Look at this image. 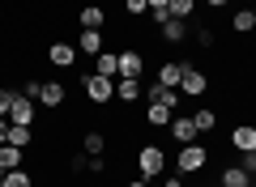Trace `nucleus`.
Here are the masks:
<instances>
[{
	"instance_id": "nucleus-1",
	"label": "nucleus",
	"mask_w": 256,
	"mask_h": 187,
	"mask_svg": "<svg viewBox=\"0 0 256 187\" xmlns=\"http://www.w3.org/2000/svg\"><path fill=\"white\" fill-rule=\"evenodd\" d=\"M137 175L146 179V183H154V179L166 175V153H162V145L146 141V145L137 149Z\"/></svg>"
},
{
	"instance_id": "nucleus-2",
	"label": "nucleus",
	"mask_w": 256,
	"mask_h": 187,
	"mask_svg": "<svg viewBox=\"0 0 256 187\" xmlns=\"http://www.w3.org/2000/svg\"><path fill=\"white\" fill-rule=\"evenodd\" d=\"M210 166V149H205V145H180V158H175V170H180V175H201V170Z\"/></svg>"
},
{
	"instance_id": "nucleus-3",
	"label": "nucleus",
	"mask_w": 256,
	"mask_h": 187,
	"mask_svg": "<svg viewBox=\"0 0 256 187\" xmlns=\"http://www.w3.org/2000/svg\"><path fill=\"white\" fill-rule=\"evenodd\" d=\"M82 85H86V98H90L94 107H107V102H116V81H111V77L86 72V77H82Z\"/></svg>"
},
{
	"instance_id": "nucleus-4",
	"label": "nucleus",
	"mask_w": 256,
	"mask_h": 187,
	"mask_svg": "<svg viewBox=\"0 0 256 187\" xmlns=\"http://www.w3.org/2000/svg\"><path fill=\"white\" fill-rule=\"evenodd\" d=\"M146 98V85H141V77H116V102H124V107H132V102Z\"/></svg>"
},
{
	"instance_id": "nucleus-5",
	"label": "nucleus",
	"mask_w": 256,
	"mask_h": 187,
	"mask_svg": "<svg viewBox=\"0 0 256 187\" xmlns=\"http://www.w3.org/2000/svg\"><path fill=\"white\" fill-rule=\"evenodd\" d=\"M9 124H18V128H34V98H26V94H13Z\"/></svg>"
},
{
	"instance_id": "nucleus-6",
	"label": "nucleus",
	"mask_w": 256,
	"mask_h": 187,
	"mask_svg": "<svg viewBox=\"0 0 256 187\" xmlns=\"http://www.w3.org/2000/svg\"><path fill=\"white\" fill-rule=\"evenodd\" d=\"M146 102H158V107H171V111H180L184 94H180V89H166V85H158V81H150V85H146Z\"/></svg>"
},
{
	"instance_id": "nucleus-7",
	"label": "nucleus",
	"mask_w": 256,
	"mask_h": 187,
	"mask_svg": "<svg viewBox=\"0 0 256 187\" xmlns=\"http://www.w3.org/2000/svg\"><path fill=\"white\" fill-rule=\"evenodd\" d=\"M166 132H171V141L175 145H192L196 141V124H192V115H180V111H175V119H171V128H166Z\"/></svg>"
},
{
	"instance_id": "nucleus-8",
	"label": "nucleus",
	"mask_w": 256,
	"mask_h": 187,
	"mask_svg": "<svg viewBox=\"0 0 256 187\" xmlns=\"http://www.w3.org/2000/svg\"><path fill=\"white\" fill-rule=\"evenodd\" d=\"M184 72H188V64L184 60H162L158 64V85H166V89H180V81H184Z\"/></svg>"
},
{
	"instance_id": "nucleus-9",
	"label": "nucleus",
	"mask_w": 256,
	"mask_h": 187,
	"mask_svg": "<svg viewBox=\"0 0 256 187\" xmlns=\"http://www.w3.org/2000/svg\"><path fill=\"white\" fill-rule=\"evenodd\" d=\"M120 77H146V55L137 47H124L120 51Z\"/></svg>"
},
{
	"instance_id": "nucleus-10",
	"label": "nucleus",
	"mask_w": 256,
	"mask_h": 187,
	"mask_svg": "<svg viewBox=\"0 0 256 187\" xmlns=\"http://www.w3.org/2000/svg\"><path fill=\"white\" fill-rule=\"evenodd\" d=\"M205 89H210V77H205L201 68H192V64H188V72H184V81H180V94H188V98H201Z\"/></svg>"
},
{
	"instance_id": "nucleus-11",
	"label": "nucleus",
	"mask_w": 256,
	"mask_h": 187,
	"mask_svg": "<svg viewBox=\"0 0 256 187\" xmlns=\"http://www.w3.org/2000/svg\"><path fill=\"white\" fill-rule=\"evenodd\" d=\"M47 64H56V68H73V64H77V43H52V47H47Z\"/></svg>"
},
{
	"instance_id": "nucleus-12",
	"label": "nucleus",
	"mask_w": 256,
	"mask_h": 187,
	"mask_svg": "<svg viewBox=\"0 0 256 187\" xmlns=\"http://www.w3.org/2000/svg\"><path fill=\"white\" fill-rule=\"evenodd\" d=\"M230 149L235 153H252L256 149V124H239L235 132H230Z\"/></svg>"
},
{
	"instance_id": "nucleus-13",
	"label": "nucleus",
	"mask_w": 256,
	"mask_h": 187,
	"mask_svg": "<svg viewBox=\"0 0 256 187\" xmlns=\"http://www.w3.org/2000/svg\"><path fill=\"white\" fill-rule=\"evenodd\" d=\"M64 94H68V89H64L60 81H43V94H38V107H47V111H60V107H64Z\"/></svg>"
},
{
	"instance_id": "nucleus-14",
	"label": "nucleus",
	"mask_w": 256,
	"mask_h": 187,
	"mask_svg": "<svg viewBox=\"0 0 256 187\" xmlns=\"http://www.w3.org/2000/svg\"><path fill=\"white\" fill-rule=\"evenodd\" d=\"M94 72L116 81V77H120V51H107V47H102V51L94 55Z\"/></svg>"
},
{
	"instance_id": "nucleus-15",
	"label": "nucleus",
	"mask_w": 256,
	"mask_h": 187,
	"mask_svg": "<svg viewBox=\"0 0 256 187\" xmlns=\"http://www.w3.org/2000/svg\"><path fill=\"white\" fill-rule=\"evenodd\" d=\"M158 38H162V43H184V38H188V21L166 17L162 26H158Z\"/></svg>"
},
{
	"instance_id": "nucleus-16",
	"label": "nucleus",
	"mask_w": 256,
	"mask_h": 187,
	"mask_svg": "<svg viewBox=\"0 0 256 187\" xmlns=\"http://www.w3.org/2000/svg\"><path fill=\"white\" fill-rule=\"evenodd\" d=\"M77 21H82V30H102L107 26V9H102V4H86V9L77 13Z\"/></svg>"
},
{
	"instance_id": "nucleus-17",
	"label": "nucleus",
	"mask_w": 256,
	"mask_h": 187,
	"mask_svg": "<svg viewBox=\"0 0 256 187\" xmlns=\"http://www.w3.org/2000/svg\"><path fill=\"white\" fill-rule=\"evenodd\" d=\"M102 30H82V34H77V55H98L102 51Z\"/></svg>"
},
{
	"instance_id": "nucleus-18",
	"label": "nucleus",
	"mask_w": 256,
	"mask_h": 187,
	"mask_svg": "<svg viewBox=\"0 0 256 187\" xmlns=\"http://www.w3.org/2000/svg\"><path fill=\"white\" fill-rule=\"evenodd\" d=\"M248 183H252V175H248L239 162H235V166H226V170L218 175V187H248Z\"/></svg>"
},
{
	"instance_id": "nucleus-19",
	"label": "nucleus",
	"mask_w": 256,
	"mask_h": 187,
	"mask_svg": "<svg viewBox=\"0 0 256 187\" xmlns=\"http://www.w3.org/2000/svg\"><path fill=\"white\" fill-rule=\"evenodd\" d=\"M171 119H175L171 107H158V102H150V107H146V124L150 128H171Z\"/></svg>"
},
{
	"instance_id": "nucleus-20",
	"label": "nucleus",
	"mask_w": 256,
	"mask_h": 187,
	"mask_svg": "<svg viewBox=\"0 0 256 187\" xmlns=\"http://www.w3.org/2000/svg\"><path fill=\"white\" fill-rule=\"evenodd\" d=\"M82 153H90V158H102V153H107V136H102L98 128H94V132H86V136H82Z\"/></svg>"
},
{
	"instance_id": "nucleus-21",
	"label": "nucleus",
	"mask_w": 256,
	"mask_h": 187,
	"mask_svg": "<svg viewBox=\"0 0 256 187\" xmlns=\"http://www.w3.org/2000/svg\"><path fill=\"white\" fill-rule=\"evenodd\" d=\"M22 162H26V149H18V145H0V170H18Z\"/></svg>"
},
{
	"instance_id": "nucleus-22",
	"label": "nucleus",
	"mask_w": 256,
	"mask_h": 187,
	"mask_svg": "<svg viewBox=\"0 0 256 187\" xmlns=\"http://www.w3.org/2000/svg\"><path fill=\"white\" fill-rule=\"evenodd\" d=\"M192 124H196V132H201V136H210L214 128H218V111H214V107H201L196 115H192Z\"/></svg>"
},
{
	"instance_id": "nucleus-23",
	"label": "nucleus",
	"mask_w": 256,
	"mask_h": 187,
	"mask_svg": "<svg viewBox=\"0 0 256 187\" xmlns=\"http://www.w3.org/2000/svg\"><path fill=\"white\" fill-rule=\"evenodd\" d=\"M230 30H235V34H252V30H256L252 9H235V17H230Z\"/></svg>"
},
{
	"instance_id": "nucleus-24",
	"label": "nucleus",
	"mask_w": 256,
	"mask_h": 187,
	"mask_svg": "<svg viewBox=\"0 0 256 187\" xmlns=\"http://www.w3.org/2000/svg\"><path fill=\"white\" fill-rule=\"evenodd\" d=\"M4 187H34V175H30L26 166H18V170H4Z\"/></svg>"
},
{
	"instance_id": "nucleus-25",
	"label": "nucleus",
	"mask_w": 256,
	"mask_h": 187,
	"mask_svg": "<svg viewBox=\"0 0 256 187\" xmlns=\"http://www.w3.org/2000/svg\"><path fill=\"white\" fill-rule=\"evenodd\" d=\"M166 13H171V17H180V21H188L192 13H196V0H171V4H166Z\"/></svg>"
},
{
	"instance_id": "nucleus-26",
	"label": "nucleus",
	"mask_w": 256,
	"mask_h": 187,
	"mask_svg": "<svg viewBox=\"0 0 256 187\" xmlns=\"http://www.w3.org/2000/svg\"><path fill=\"white\" fill-rule=\"evenodd\" d=\"M4 145H18V149H26V145H34V132L13 124V128H9V141H4Z\"/></svg>"
},
{
	"instance_id": "nucleus-27",
	"label": "nucleus",
	"mask_w": 256,
	"mask_h": 187,
	"mask_svg": "<svg viewBox=\"0 0 256 187\" xmlns=\"http://www.w3.org/2000/svg\"><path fill=\"white\" fill-rule=\"evenodd\" d=\"M128 17H150V0H124Z\"/></svg>"
},
{
	"instance_id": "nucleus-28",
	"label": "nucleus",
	"mask_w": 256,
	"mask_h": 187,
	"mask_svg": "<svg viewBox=\"0 0 256 187\" xmlns=\"http://www.w3.org/2000/svg\"><path fill=\"white\" fill-rule=\"evenodd\" d=\"M196 43H201V47H214V43H218V34H214L210 26H201V30H196Z\"/></svg>"
},
{
	"instance_id": "nucleus-29",
	"label": "nucleus",
	"mask_w": 256,
	"mask_h": 187,
	"mask_svg": "<svg viewBox=\"0 0 256 187\" xmlns=\"http://www.w3.org/2000/svg\"><path fill=\"white\" fill-rule=\"evenodd\" d=\"M22 94H26V98H34V102H38V94H43V81H34V77H30V81H26V89H22Z\"/></svg>"
},
{
	"instance_id": "nucleus-30",
	"label": "nucleus",
	"mask_w": 256,
	"mask_h": 187,
	"mask_svg": "<svg viewBox=\"0 0 256 187\" xmlns=\"http://www.w3.org/2000/svg\"><path fill=\"white\" fill-rule=\"evenodd\" d=\"M239 166H244L248 175H256V149L252 153H239Z\"/></svg>"
},
{
	"instance_id": "nucleus-31",
	"label": "nucleus",
	"mask_w": 256,
	"mask_h": 187,
	"mask_svg": "<svg viewBox=\"0 0 256 187\" xmlns=\"http://www.w3.org/2000/svg\"><path fill=\"white\" fill-rule=\"evenodd\" d=\"M13 94H18V89H0V115H9V107H13Z\"/></svg>"
},
{
	"instance_id": "nucleus-32",
	"label": "nucleus",
	"mask_w": 256,
	"mask_h": 187,
	"mask_svg": "<svg viewBox=\"0 0 256 187\" xmlns=\"http://www.w3.org/2000/svg\"><path fill=\"white\" fill-rule=\"evenodd\" d=\"M9 128H13V124H9V115H0V145L9 141Z\"/></svg>"
},
{
	"instance_id": "nucleus-33",
	"label": "nucleus",
	"mask_w": 256,
	"mask_h": 187,
	"mask_svg": "<svg viewBox=\"0 0 256 187\" xmlns=\"http://www.w3.org/2000/svg\"><path fill=\"white\" fill-rule=\"evenodd\" d=\"M162 187H184V175H162Z\"/></svg>"
},
{
	"instance_id": "nucleus-34",
	"label": "nucleus",
	"mask_w": 256,
	"mask_h": 187,
	"mask_svg": "<svg viewBox=\"0 0 256 187\" xmlns=\"http://www.w3.org/2000/svg\"><path fill=\"white\" fill-rule=\"evenodd\" d=\"M124 187H150V183H146V179H141V175H137V179H128V183H124Z\"/></svg>"
},
{
	"instance_id": "nucleus-35",
	"label": "nucleus",
	"mask_w": 256,
	"mask_h": 187,
	"mask_svg": "<svg viewBox=\"0 0 256 187\" xmlns=\"http://www.w3.org/2000/svg\"><path fill=\"white\" fill-rule=\"evenodd\" d=\"M205 4H210V9H226V0H205Z\"/></svg>"
},
{
	"instance_id": "nucleus-36",
	"label": "nucleus",
	"mask_w": 256,
	"mask_h": 187,
	"mask_svg": "<svg viewBox=\"0 0 256 187\" xmlns=\"http://www.w3.org/2000/svg\"><path fill=\"white\" fill-rule=\"evenodd\" d=\"M150 187H162V179H154V183H150Z\"/></svg>"
},
{
	"instance_id": "nucleus-37",
	"label": "nucleus",
	"mask_w": 256,
	"mask_h": 187,
	"mask_svg": "<svg viewBox=\"0 0 256 187\" xmlns=\"http://www.w3.org/2000/svg\"><path fill=\"white\" fill-rule=\"evenodd\" d=\"M0 187H4V170H0Z\"/></svg>"
},
{
	"instance_id": "nucleus-38",
	"label": "nucleus",
	"mask_w": 256,
	"mask_h": 187,
	"mask_svg": "<svg viewBox=\"0 0 256 187\" xmlns=\"http://www.w3.org/2000/svg\"><path fill=\"white\" fill-rule=\"evenodd\" d=\"M252 17H256V0H252Z\"/></svg>"
}]
</instances>
